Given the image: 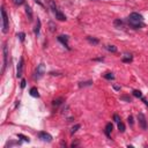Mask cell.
<instances>
[{"label": "cell", "instance_id": "obj_1", "mask_svg": "<svg viewBox=\"0 0 148 148\" xmlns=\"http://www.w3.org/2000/svg\"><path fill=\"white\" fill-rule=\"evenodd\" d=\"M142 20H143V18H142L141 14H139V13H132V14H130V16L127 18V22H129V24H130L133 29H140V28L143 27Z\"/></svg>", "mask_w": 148, "mask_h": 148}, {"label": "cell", "instance_id": "obj_2", "mask_svg": "<svg viewBox=\"0 0 148 148\" xmlns=\"http://www.w3.org/2000/svg\"><path fill=\"white\" fill-rule=\"evenodd\" d=\"M1 15H2V32L6 34L8 31V26L9 24H8V16H7L6 11H5L4 7L1 8Z\"/></svg>", "mask_w": 148, "mask_h": 148}, {"label": "cell", "instance_id": "obj_3", "mask_svg": "<svg viewBox=\"0 0 148 148\" xmlns=\"http://www.w3.org/2000/svg\"><path fill=\"white\" fill-rule=\"evenodd\" d=\"M44 74H45V66H44V64H39V65L37 66V68H36V71H35L34 79H35V80H39L41 77H43Z\"/></svg>", "mask_w": 148, "mask_h": 148}, {"label": "cell", "instance_id": "obj_4", "mask_svg": "<svg viewBox=\"0 0 148 148\" xmlns=\"http://www.w3.org/2000/svg\"><path fill=\"white\" fill-rule=\"evenodd\" d=\"M138 120H139V125L142 130H147V119L142 112L138 113Z\"/></svg>", "mask_w": 148, "mask_h": 148}, {"label": "cell", "instance_id": "obj_5", "mask_svg": "<svg viewBox=\"0 0 148 148\" xmlns=\"http://www.w3.org/2000/svg\"><path fill=\"white\" fill-rule=\"evenodd\" d=\"M7 58H8V47H7V44L5 43L4 44V65H2L1 73H5V70H6L7 66Z\"/></svg>", "mask_w": 148, "mask_h": 148}, {"label": "cell", "instance_id": "obj_6", "mask_svg": "<svg viewBox=\"0 0 148 148\" xmlns=\"http://www.w3.org/2000/svg\"><path fill=\"white\" fill-rule=\"evenodd\" d=\"M38 138L41 139L42 141H45V142L52 141V135L49 134V133H46V132H39V133H38Z\"/></svg>", "mask_w": 148, "mask_h": 148}, {"label": "cell", "instance_id": "obj_7", "mask_svg": "<svg viewBox=\"0 0 148 148\" xmlns=\"http://www.w3.org/2000/svg\"><path fill=\"white\" fill-rule=\"evenodd\" d=\"M68 39H70V37H68V36H66V35L58 36V41H59L60 43H63V44H64V45H65L68 50H71V49H70V46H68Z\"/></svg>", "mask_w": 148, "mask_h": 148}, {"label": "cell", "instance_id": "obj_8", "mask_svg": "<svg viewBox=\"0 0 148 148\" xmlns=\"http://www.w3.org/2000/svg\"><path fill=\"white\" fill-rule=\"evenodd\" d=\"M23 63H24L23 58H20V63H19V65H18V74H16V77H22V71H23Z\"/></svg>", "mask_w": 148, "mask_h": 148}, {"label": "cell", "instance_id": "obj_9", "mask_svg": "<svg viewBox=\"0 0 148 148\" xmlns=\"http://www.w3.org/2000/svg\"><path fill=\"white\" fill-rule=\"evenodd\" d=\"M47 5H49V7H50V9L52 11V12H57L58 9H57V6H56V2H54L53 0H46Z\"/></svg>", "mask_w": 148, "mask_h": 148}, {"label": "cell", "instance_id": "obj_10", "mask_svg": "<svg viewBox=\"0 0 148 148\" xmlns=\"http://www.w3.org/2000/svg\"><path fill=\"white\" fill-rule=\"evenodd\" d=\"M122 60L124 61V63H131L132 60H133V57H132V54L130 53H125L123 57H122Z\"/></svg>", "mask_w": 148, "mask_h": 148}, {"label": "cell", "instance_id": "obj_11", "mask_svg": "<svg viewBox=\"0 0 148 148\" xmlns=\"http://www.w3.org/2000/svg\"><path fill=\"white\" fill-rule=\"evenodd\" d=\"M112 129H113V126H112V124L111 123H108L107 124V126H105V134H107V136H110V134H111V131H112Z\"/></svg>", "mask_w": 148, "mask_h": 148}, {"label": "cell", "instance_id": "obj_12", "mask_svg": "<svg viewBox=\"0 0 148 148\" xmlns=\"http://www.w3.org/2000/svg\"><path fill=\"white\" fill-rule=\"evenodd\" d=\"M56 18L58 19L59 21H66V16L60 12V11H57V12H56Z\"/></svg>", "mask_w": 148, "mask_h": 148}, {"label": "cell", "instance_id": "obj_13", "mask_svg": "<svg viewBox=\"0 0 148 148\" xmlns=\"http://www.w3.org/2000/svg\"><path fill=\"white\" fill-rule=\"evenodd\" d=\"M29 94L32 96V97H39V94H38V90H37V88L36 87H32V88L30 89Z\"/></svg>", "mask_w": 148, "mask_h": 148}, {"label": "cell", "instance_id": "obj_14", "mask_svg": "<svg viewBox=\"0 0 148 148\" xmlns=\"http://www.w3.org/2000/svg\"><path fill=\"white\" fill-rule=\"evenodd\" d=\"M63 102H64V98H63V97H59V98L53 100V101H52V104H53V107H59Z\"/></svg>", "mask_w": 148, "mask_h": 148}, {"label": "cell", "instance_id": "obj_15", "mask_svg": "<svg viewBox=\"0 0 148 148\" xmlns=\"http://www.w3.org/2000/svg\"><path fill=\"white\" fill-rule=\"evenodd\" d=\"M26 13H27V15H28V19L31 21V20H32V11H31V7L26 6Z\"/></svg>", "mask_w": 148, "mask_h": 148}, {"label": "cell", "instance_id": "obj_16", "mask_svg": "<svg viewBox=\"0 0 148 148\" xmlns=\"http://www.w3.org/2000/svg\"><path fill=\"white\" fill-rule=\"evenodd\" d=\"M39 30H41V20L37 19V23H36V27H35V35H39Z\"/></svg>", "mask_w": 148, "mask_h": 148}, {"label": "cell", "instance_id": "obj_17", "mask_svg": "<svg viewBox=\"0 0 148 148\" xmlns=\"http://www.w3.org/2000/svg\"><path fill=\"white\" fill-rule=\"evenodd\" d=\"M105 49L109 52H117V46H115V45H107Z\"/></svg>", "mask_w": 148, "mask_h": 148}, {"label": "cell", "instance_id": "obj_18", "mask_svg": "<svg viewBox=\"0 0 148 148\" xmlns=\"http://www.w3.org/2000/svg\"><path fill=\"white\" fill-rule=\"evenodd\" d=\"M132 94H133V96H134V97H138V98H142V93L141 91H140V90H133V93H132Z\"/></svg>", "mask_w": 148, "mask_h": 148}, {"label": "cell", "instance_id": "obj_19", "mask_svg": "<svg viewBox=\"0 0 148 148\" xmlns=\"http://www.w3.org/2000/svg\"><path fill=\"white\" fill-rule=\"evenodd\" d=\"M113 24H115V27H117V28H120V27L123 26V21H122L120 19H117V20H115Z\"/></svg>", "mask_w": 148, "mask_h": 148}, {"label": "cell", "instance_id": "obj_20", "mask_svg": "<svg viewBox=\"0 0 148 148\" xmlns=\"http://www.w3.org/2000/svg\"><path fill=\"white\" fill-rule=\"evenodd\" d=\"M93 84V81H86V82H80L79 83V87H87V86H91Z\"/></svg>", "mask_w": 148, "mask_h": 148}, {"label": "cell", "instance_id": "obj_21", "mask_svg": "<svg viewBox=\"0 0 148 148\" xmlns=\"http://www.w3.org/2000/svg\"><path fill=\"white\" fill-rule=\"evenodd\" d=\"M80 127H81V125H80V124H77V125H74V126L72 127V130H71V134H74V133H75V132H77V131L79 130Z\"/></svg>", "mask_w": 148, "mask_h": 148}, {"label": "cell", "instance_id": "obj_22", "mask_svg": "<svg viewBox=\"0 0 148 148\" xmlns=\"http://www.w3.org/2000/svg\"><path fill=\"white\" fill-rule=\"evenodd\" d=\"M87 39H88V42L89 43H91V44H98L100 43V41L98 39H96V38H91V37H87Z\"/></svg>", "mask_w": 148, "mask_h": 148}, {"label": "cell", "instance_id": "obj_23", "mask_svg": "<svg viewBox=\"0 0 148 148\" xmlns=\"http://www.w3.org/2000/svg\"><path fill=\"white\" fill-rule=\"evenodd\" d=\"M103 77H105L107 80H113V79H115V75H113L112 73H105Z\"/></svg>", "mask_w": 148, "mask_h": 148}, {"label": "cell", "instance_id": "obj_24", "mask_svg": "<svg viewBox=\"0 0 148 148\" xmlns=\"http://www.w3.org/2000/svg\"><path fill=\"white\" fill-rule=\"evenodd\" d=\"M118 130H119V132H125V125H124V123H122V122H119L118 123Z\"/></svg>", "mask_w": 148, "mask_h": 148}, {"label": "cell", "instance_id": "obj_25", "mask_svg": "<svg viewBox=\"0 0 148 148\" xmlns=\"http://www.w3.org/2000/svg\"><path fill=\"white\" fill-rule=\"evenodd\" d=\"M18 138L22 139V140H23V141H26V142H29L30 141L29 138H28V136H26V135H23V134H18Z\"/></svg>", "mask_w": 148, "mask_h": 148}, {"label": "cell", "instance_id": "obj_26", "mask_svg": "<svg viewBox=\"0 0 148 148\" xmlns=\"http://www.w3.org/2000/svg\"><path fill=\"white\" fill-rule=\"evenodd\" d=\"M18 37L20 38V41L21 42H23L24 37H26V34H24V32H20V34H18Z\"/></svg>", "mask_w": 148, "mask_h": 148}, {"label": "cell", "instance_id": "obj_27", "mask_svg": "<svg viewBox=\"0 0 148 148\" xmlns=\"http://www.w3.org/2000/svg\"><path fill=\"white\" fill-rule=\"evenodd\" d=\"M24 1H26V0H13V2H14L15 5H18V6L22 5V4H23Z\"/></svg>", "mask_w": 148, "mask_h": 148}, {"label": "cell", "instance_id": "obj_28", "mask_svg": "<svg viewBox=\"0 0 148 148\" xmlns=\"http://www.w3.org/2000/svg\"><path fill=\"white\" fill-rule=\"evenodd\" d=\"M127 120H129V124H130L131 126H133V124H134V120H133V116H129Z\"/></svg>", "mask_w": 148, "mask_h": 148}, {"label": "cell", "instance_id": "obj_29", "mask_svg": "<svg viewBox=\"0 0 148 148\" xmlns=\"http://www.w3.org/2000/svg\"><path fill=\"white\" fill-rule=\"evenodd\" d=\"M113 120H115L116 123H119V122H120V117H119L118 115H113Z\"/></svg>", "mask_w": 148, "mask_h": 148}, {"label": "cell", "instance_id": "obj_30", "mask_svg": "<svg viewBox=\"0 0 148 148\" xmlns=\"http://www.w3.org/2000/svg\"><path fill=\"white\" fill-rule=\"evenodd\" d=\"M120 100H124V101H126V102H131V98L130 97H129V96H122V97H120Z\"/></svg>", "mask_w": 148, "mask_h": 148}, {"label": "cell", "instance_id": "obj_31", "mask_svg": "<svg viewBox=\"0 0 148 148\" xmlns=\"http://www.w3.org/2000/svg\"><path fill=\"white\" fill-rule=\"evenodd\" d=\"M24 87H26V80L22 79V80H21V88H24Z\"/></svg>", "mask_w": 148, "mask_h": 148}, {"label": "cell", "instance_id": "obj_32", "mask_svg": "<svg viewBox=\"0 0 148 148\" xmlns=\"http://www.w3.org/2000/svg\"><path fill=\"white\" fill-rule=\"evenodd\" d=\"M50 30L51 31H54V24L52 22H50Z\"/></svg>", "mask_w": 148, "mask_h": 148}, {"label": "cell", "instance_id": "obj_33", "mask_svg": "<svg viewBox=\"0 0 148 148\" xmlns=\"http://www.w3.org/2000/svg\"><path fill=\"white\" fill-rule=\"evenodd\" d=\"M142 102H143L146 105H148V102H147V100H146V98H143V97H142Z\"/></svg>", "mask_w": 148, "mask_h": 148}, {"label": "cell", "instance_id": "obj_34", "mask_svg": "<svg viewBox=\"0 0 148 148\" xmlns=\"http://www.w3.org/2000/svg\"><path fill=\"white\" fill-rule=\"evenodd\" d=\"M113 88L116 89V90H120V87H118V86H113Z\"/></svg>", "mask_w": 148, "mask_h": 148}]
</instances>
